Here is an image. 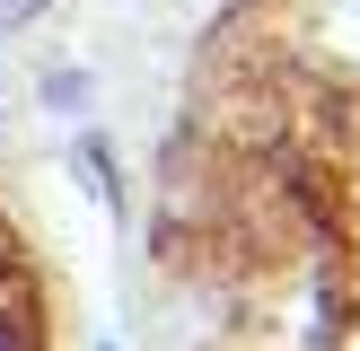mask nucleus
Instances as JSON below:
<instances>
[{
  "label": "nucleus",
  "instance_id": "nucleus-1",
  "mask_svg": "<svg viewBox=\"0 0 360 351\" xmlns=\"http://www.w3.org/2000/svg\"><path fill=\"white\" fill-rule=\"evenodd\" d=\"M35 114H53V123L79 132V123L97 114V70H88V62H44V70H35Z\"/></svg>",
  "mask_w": 360,
  "mask_h": 351
},
{
  "label": "nucleus",
  "instance_id": "nucleus-2",
  "mask_svg": "<svg viewBox=\"0 0 360 351\" xmlns=\"http://www.w3.org/2000/svg\"><path fill=\"white\" fill-rule=\"evenodd\" d=\"M70 176H79L88 193H97L105 211H115L123 220V202H132V193H123V167H115V140L97 132V123H79V132H70Z\"/></svg>",
  "mask_w": 360,
  "mask_h": 351
},
{
  "label": "nucleus",
  "instance_id": "nucleus-3",
  "mask_svg": "<svg viewBox=\"0 0 360 351\" xmlns=\"http://www.w3.org/2000/svg\"><path fill=\"white\" fill-rule=\"evenodd\" d=\"M35 18H53V0H0V35H27Z\"/></svg>",
  "mask_w": 360,
  "mask_h": 351
},
{
  "label": "nucleus",
  "instance_id": "nucleus-4",
  "mask_svg": "<svg viewBox=\"0 0 360 351\" xmlns=\"http://www.w3.org/2000/svg\"><path fill=\"white\" fill-rule=\"evenodd\" d=\"M97 351H123V343H97Z\"/></svg>",
  "mask_w": 360,
  "mask_h": 351
}]
</instances>
